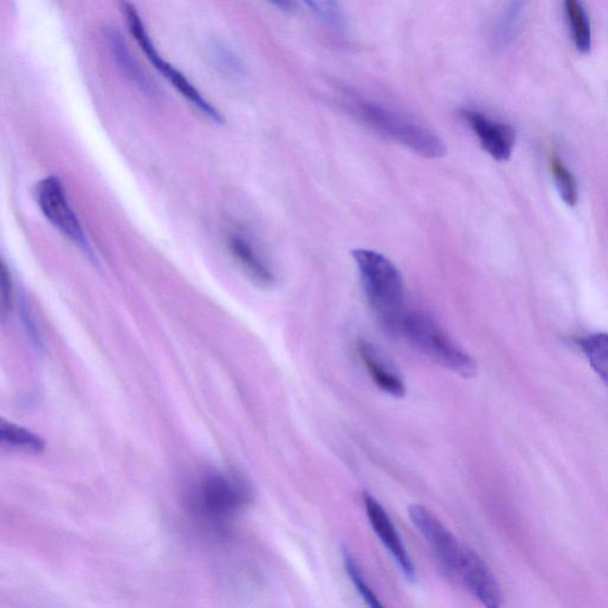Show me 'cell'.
<instances>
[{"mask_svg":"<svg viewBox=\"0 0 608 608\" xmlns=\"http://www.w3.org/2000/svg\"><path fill=\"white\" fill-rule=\"evenodd\" d=\"M352 257L367 302L380 325L391 334L401 333L406 315L401 272L389 258L377 251L357 249L352 251Z\"/></svg>","mask_w":608,"mask_h":608,"instance_id":"cell-1","label":"cell"},{"mask_svg":"<svg viewBox=\"0 0 608 608\" xmlns=\"http://www.w3.org/2000/svg\"><path fill=\"white\" fill-rule=\"evenodd\" d=\"M402 333L419 352L427 355L432 362L465 378H474L477 375L476 360L427 314H406Z\"/></svg>","mask_w":608,"mask_h":608,"instance_id":"cell-3","label":"cell"},{"mask_svg":"<svg viewBox=\"0 0 608 608\" xmlns=\"http://www.w3.org/2000/svg\"><path fill=\"white\" fill-rule=\"evenodd\" d=\"M303 3L312 10L327 27L339 33H345L347 30V20L339 0H303Z\"/></svg>","mask_w":608,"mask_h":608,"instance_id":"cell-17","label":"cell"},{"mask_svg":"<svg viewBox=\"0 0 608 608\" xmlns=\"http://www.w3.org/2000/svg\"><path fill=\"white\" fill-rule=\"evenodd\" d=\"M462 116L477 135L483 151L495 160H507L514 152L516 134L507 124L492 120L474 109H463Z\"/></svg>","mask_w":608,"mask_h":608,"instance_id":"cell-10","label":"cell"},{"mask_svg":"<svg viewBox=\"0 0 608 608\" xmlns=\"http://www.w3.org/2000/svg\"><path fill=\"white\" fill-rule=\"evenodd\" d=\"M268 2L285 12H290L294 9L292 0H268Z\"/></svg>","mask_w":608,"mask_h":608,"instance_id":"cell-21","label":"cell"},{"mask_svg":"<svg viewBox=\"0 0 608 608\" xmlns=\"http://www.w3.org/2000/svg\"><path fill=\"white\" fill-rule=\"evenodd\" d=\"M342 560L346 568V572L349 573L351 581L359 592L362 595V598L370 607H383V604L379 601L377 595L374 591L370 587L365 577L362 572V569L359 568V565L355 561V558L350 553L349 549H342Z\"/></svg>","mask_w":608,"mask_h":608,"instance_id":"cell-19","label":"cell"},{"mask_svg":"<svg viewBox=\"0 0 608 608\" xmlns=\"http://www.w3.org/2000/svg\"><path fill=\"white\" fill-rule=\"evenodd\" d=\"M229 250L245 275L260 287H272L276 282L274 271L254 242L242 232L234 231L228 237Z\"/></svg>","mask_w":608,"mask_h":608,"instance_id":"cell-11","label":"cell"},{"mask_svg":"<svg viewBox=\"0 0 608 608\" xmlns=\"http://www.w3.org/2000/svg\"><path fill=\"white\" fill-rule=\"evenodd\" d=\"M0 438L2 441L14 449L29 452H41L44 450V441L33 431L12 424L2 422L0 425Z\"/></svg>","mask_w":608,"mask_h":608,"instance_id":"cell-16","label":"cell"},{"mask_svg":"<svg viewBox=\"0 0 608 608\" xmlns=\"http://www.w3.org/2000/svg\"><path fill=\"white\" fill-rule=\"evenodd\" d=\"M107 42L112 56L122 73V76L130 80L138 89L147 95L154 96L157 93L156 86L146 76L138 60H135L126 41L119 31L109 28L106 31Z\"/></svg>","mask_w":608,"mask_h":608,"instance_id":"cell-13","label":"cell"},{"mask_svg":"<svg viewBox=\"0 0 608 608\" xmlns=\"http://www.w3.org/2000/svg\"><path fill=\"white\" fill-rule=\"evenodd\" d=\"M408 514L444 573L456 579L466 547L425 506L412 505Z\"/></svg>","mask_w":608,"mask_h":608,"instance_id":"cell-7","label":"cell"},{"mask_svg":"<svg viewBox=\"0 0 608 608\" xmlns=\"http://www.w3.org/2000/svg\"><path fill=\"white\" fill-rule=\"evenodd\" d=\"M552 171L556 183V189L562 200L568 206H575L579 198L578 183L572 172H570L558 157L552 159Z\"/></svg>","mask_w":608,"mask_h":608,"instance_id":"cell-18","label":"cell"},{"mask_svg":"<svg viewBox=\"0 0 608 608\" xmlns=\"http://www.w3.org/2000/svg\"><path fill=\"white\" fill-rule=\"evenodd\" d=\"M0 289H2V292H0V299H2L0 307H2V315L5 316L11 308L12 297L14 296H12L11 276L4 263H2V269H0Z\"/></svg>","mask_w":608,"mask_h":608,"instance_id":"cell-20","label":"cell"},{"mask_svg":"<svg viewBox=\"0 0 608 608\" xmlns=\"http://www.w3.org/2000/svg\"><path fill=\"white\" fill-rule=\"evenodd\" d=\"M121 8L124 14L127 16L128 26L135 41L140 44L142 51L146 55L147 60L152 62L155 68L163 74V76L180 92L190 103H192L198 111L212 119L216 122L221 124L223 118L220 112L198 92L195 87L180 73L178 69L173 68L167 61L159 56L156 48L151 39V36L145 30L144 23L135 11V8L129 2H121Z\"/></svg>","mask_w":608,"mask_h":608,"instance_id":"cell-5","label":"cell"},{"mask_svg":"<svg viewBox=\"0 0 608 608\" xmlns=\"http://www.w3.org/2000/svg\"><path fill=\"white\" fill-rule=\"evenodd\" d=\"M456 580L461 581L483 606L497 608L502 605L500 583L486 561L475 551L465 548Z\"/></svg>","mask_w":608,"mask_h":608,"instance_id":"cell-9","label":"cell"},{"mask_svg":"<svg viewBox=\"0 0 608 608\" xmlns=\"http://www.w3.org/2000/svg\"><path fill=\"white\" fill-rule=\"evenodd\" d=\"M357 349L372 381L378 389L396 399H402L406 392L405 384L388 364L384 363L375 347L366 340L359 339Z\"/></svg>","mask_w":608,"mask_h":608,"instance_id":"cell-12","label":"cell"},{"mask_svg":"<svg viewBox=\"0 0 608 608\" xmlns=\"http://www.w3.org/2000/svg\"><path fill=\"white\" fill-rule=\"evenodd\" d=\"M352 111L372 130L411 148L421 156L442 158L447 154V146L438 134L394 114L387 107L364 99H357L352 104Z\"/></svg>","mask_w":608,"mask_h":608,"instance_id":"cell-2","label":"cell"},{"mask_svg":"<svg viewBox=\"0 0 608 608\" xmlns=\"http://www.w3.org/2000/svg\"><path fill=\"white\" fill-rule=\"evenodd\" d=\"M580 344L591 366L608 386V334L597 333L588 335Z\"/></svg>","mask_w":608,"mask_h":608,"instance_id":"cell-15","label":"cell"},{"mask_svg":"<svg viewBox=\"0 0 608 608\" xmlns=\"http://www.w3.org/2000/svg\"><path fill=\"white\" fill-rule=\"evenodd\" d=\"M364 504L370 525L374 528L381 544L391 554L405 579L414 582L416 580V567L389 515L370 493H364Z\"/></svg>","mask_w":608,"mask_h":608,"instance_id":"cell-8","label":"cell"},{"mask_svg":"<svg viewBox=\"0 0 608 608\" xmlns=\"http://www.w3.org/2000/svg\"><path fill=\"white\" fill-rule=\"evenodd\" d=\"M250 502V491L237 478L212 475L203 480L196 493V507L214 522H223Z\"/></svg>","mask_w":608,"mask_h":608,"instance_id":"cell-6","label":"cell"},{"mask_svg":"<svg viewBox=\"0 0 608 608\" xmlns=\"http://www.w3.org/2000/svg\"><path fill=\"white\" fill-rule=\"evenodd\" d=\"M36 202L46 219L94 263L95 255L81 222L72 208L64 184L56 177H48L36 185Z\"/></svg>","mask_w":608,"mask_h":608,"instance_id":"cell-4","label":"cell"},{"mask_svg":"<svg viewBox=\"0 0 608 608\" xmlns=\"http://www.w3.org/2000/svg\"><path fill=\"white\" fill-rule=\"evenodd\" d=\"M566 17L572 33L573 42L581 53H590L592 48V28L582 0H564Z\"/></svg>","mask_w":608,"mask_h":608,"instance_id":"cell-14","label":"cell"}]
</instances>
